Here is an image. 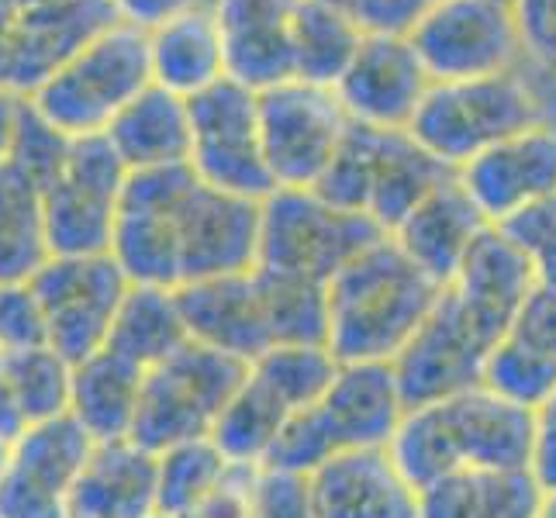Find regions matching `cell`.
<instances>
[{
	"instance_id": "18",
	"label": "cell",
	"mask_w": 556,
	"mask_h": 518,
	"mask_svg": "<svg viewBox=\"0 0 556 518\" xmlns=\"http://www.w3.org/2000/svg\"><path fill=\"white\" fill-rule=\"evenodd\" d=\"M488 225L505 222L519 207L556 194V128L532 125L526 131L488 146L456 169Z\"/></svg>"
},
{
	"instance_id": "11",
	"label": "cell",
	"mask_w": 556,
	"mask_h": 518,
	"mask_svg": "<svg viewBox=\"0 0 556 518\" xmlns=\"http://www.w3.org/2000/svg\"><path fill=\"white\" fill-rule=\"evenodd\" d=\"M405 38L429 84L494 76L522 63L515 14L494 0H429Z\"/></svg>"
},
{
	"instance_id": "40",
	"label": "cell",
	"mask_w": 556,
	"mask_h": 518,
	"mask_svg": "<svg viewBox=\"0 0 556 518\" xmlns=\"http://www.w3.org/2000/svg\"><path fill=\"white\" fill-rule=\"evenodd\" d=\"M494 228L526 256L535 287L556 291V194L519 207Z\"/></svg>"
},
{
	"instance_id": "35",
	"label": "cell",
	"mask_w": 556,
	"mask_h": 518,
	"mask_svg": "<svg viewBox=\"0 0 556 518\" xmlns=\"http://www.w3.org/2000/svg\"><path fill=\"white\" fill-rule=\"evenodd\" d=\"M49 260L42 232V201L38 187L0 160V287L28 283V277Z\"/></svg>"
},
{
	"instance_id": "1",
	"label": "cell",
	"mask_w": 556,
	"mask_h": 518,
	"mask_svg": "<svg viewBox=\"0 0 556 518\" xmlns=\"http://www.w3.org/2000/svg\"><path fill=\"white\" fill-rule=\"evenodd\" d=\"M443 283L380 236L325 283V350L339 363H391L426 315Z\"/></svg>"
},
{
	"instance_id": "37",
	"label": "cell",
	"mask_w": 556,
	"mask_h": 518,
	"mask_svg": "<svg viewBox=\"0 0 556 518\" xmlns=\"http://www.w3.org/2000/svg\"><path fill=\"white\" fill-rule=\"evenodd\" d=\"M287 408H312L332 383L339 359L325 345H270L253 363H245Z\"/></svg>"
},
{
	"instance_id": "54",
	"label": "cell",
	"mask_w": 556,
	"mask_h": 518,
	"mask_svg": "<svg viewBox=\"0 0 556 518\" xmlns=\"http://www.w3.org/2000/svg\"><path fill=\"white\" fill-rule=\"evenodd\" d=\"M149 518H169V515H163V511H152Z\"/></svg>"
},
{
	"instance_id": "23",
	"label": "cell",
	"mask_w": 556,
	"mask_h": 518,
	"mask_svg": "<svg viewBox=\"0 0 556 518\" xmlns=\"http://www.w3.org/2000/svg\"><path fill=\"white\" fill-rule=\"evenodd\" d=\"M174 294L190 342L207 345V350L225 353L239 363H253L260 353L270 350L253 270L184 283Z\"/></svg>"
},
{
	"instance_id": "38",
	"label": "cell",
	"mask_w": 556,
	"mask_h": 518,
	"mask_svg": "<svg viewBox=\"0 0 556 518\" xmlns=\"http://www.w3.org/2000/svg\"><path fill=\"white\" fill-rule=\"evenodd\" d=\"M481 388L505 397L508 405L535 412L556 391V359L532 350L522 339L505 336L488 353Z\"/></svg>"
},
{
	"instance_id": "21",
	"label": "cell",
	"mask_w": 556,
	"mask_h": 518,
	"mask_svg": "<svg viewBox=\"0 0 556 518\" xmlns=\"http://www.w3.org/2000/svg\"><path fill=\"white\" fill-rule=\"evenodd\" d=\"M532 270L526 256L515 249L494 225H488L467 249L464 263L456 266L446 291L459 304V312L470 318V325L491 345H497L515 315L522 312L526 298L532 294Z\"/></svg>"
},
{
	"instance_id": "46",
	"label": "cell",
	"mask_w": 556,
	"mask_h": 518,
	"mask_svg": "<svg viewBox=\"0 0 556 518\" xmlns=\"http://www.w3.org/2000/svg\"><path fill=\"white\" fill-rule=\"evenodd\" d=\"M253 473H256V467L232 464L215 488H211L207 494H201L194 505H187L180 515H169V518H249Z\"/></svg>"
},
{
	"instance_id": "28",
	"label": "cell",
	"mask_w": 556,
	"mask_h": 518,
	"mask_svg": "<svg viewBox=\"0 0 556 518\" xmlns=\"http://www.w3.org/2000/svg\"><path fill=\"white\" fill-rule=\"evenodd\" d=\"M149 46V76L152 84L177 93V98H194L225 76L222 38L215 28L211 8L201 4L184 11L169 22L146 31Z\"/></svg>"
},
{
	"instance_id": "43",
	"label": "cell",
	"mask_w": 556,
	"mask_h": 518,
	"mask_svg": "<svg viewBox=\"0 0 556 518\" xmlns=\"http://www.w3.org/2000/svg\"><path fill=\"white\" fill-rule=\"evenodd\" d=\"M31 345H46V329L28 283L0 287V353L31 350Z\"/></svg>"
},
{
	"instance_id": "15",
	"label": "cell",
	"mask_w": 556,
	"mask_h": 518,
	"mask_svg": "<svg viewBox=\"0 0 556 518\" xmlns=\"http://www.w3.org/2000/svg\"><path fill=\"white\" fill-rule=\"evenodd\" d=\"M494 345L473 329L470 318L443 287L435 308L418 325L415 336L401 345L388 363L405 408L429 405V401L470 391L481 383L488 353Z\"/></svg>"
},
{
	"instance_id": "39",
	"label": "cell",
	"mask_w": 556,
	"mask_h": 518,
	"mask_svg": "<svg viewBox=\"0 0 556 518\" xmlns=\"http://www.w3.org/2000/svg\"><path fill=\"white\" fill-rule=\"evenodd\" d=\"M232 459H225L211 439H194L174 450L156 453V497L163 515H180L187 505H194L201 494L215 488Z\"/></svg>"
},
{
	"instance_id": "45",
	"label": "cell",
	"mask_w": 556,
	"mask_h": 518,
	"mask_svg": "<svg viewBox=\"0 0 556 518\" xmlns=\"http://www.w3.org/2000/svg\"><path fill=\"white\" fill-rule=\"evenodd\" d=\"M511 14L522 38V63L556 73V0H515Z\"/></svg>"
},
{
	"instance_id": "24",
	"label": "cell",
	"mask_w": 556,
	"mask_h": 518,
	"mask_svg": "<svg viewBox=\"0 0 556 518\" xmlns=\"http://www.w3.org/2000/svg\"><path fill=\"white\" fill-rule=\"evenodd\" d=\"M160 511L156 453L136 439L93 443L70 491V518H149Z\"/></svg>"
},
{
	"instance_id": "42",
	"label": "cell",
	"mask_w": 556,
	"mask_h": 518,
	"mask_svg": "<svg viewBox=\"0 0 556 518\" xmlns=\"http://www.w3.org/2000/svg\"><path fill=\"white\" fill-rule=\"evenodd\" d=\"M249 518H315L308 477L274 470V467H256Z\"/></svg>"
},
{
	"instance_id": "20",
	"label": "cell",
	"mask_w": 556,
	"mask_h": 518,
	"mask_svg": "<svg viewBox=\"0 0 556 518\" xmlns=\"http://www.w3.org/2000/svg\"><path fill=\"white\" fill-rule=\"evenodd\" d=\"M315 518H418V491L388 446L346 450L308 473Z\"/></svg>"
},
{
	"instance_id": "34",
	"label": "cell",
	"mask_w": 556,
	"mask_h": 518,
	"mask_svg": "<svg viewBox=\"0 0 556 518\" xmlns=\"http://www.w3.org/2000/svg\"><path fill=\"white\" fill-rule=\"evenodd\" d=\"M253 287L270 345H325V283L253 266Z\"/></svg>"
},
{
	"instance_id": "49",
	"label": "cell",
	"mask_w": 556,
	"mask_h": 518,
	"mask_svg": "<svg viewBox=\"0 0 556 518\" xmlns=\"http://www.w3.org/2000/svg\"><path fill=\"white\" fill-rule=\"evenodd\" d=\"M108 4L122 25H131L139 31H152L156 25L169 22V17L207 4V0H108Z\"/></svg>"
},
{
	"instance_id": "51",
	"label": "cell",
	"mask_w": 556,
	"mask_h": 518,
	"mask_svg": "<svg viewBox=\"0 0 556 518\" xmlns=\"http://www.w3.org/2000/svg\"><path fill=\"white\" fill-rule=\"evenodd\" d=\"M535 518H556V488L543 491V502H540V511H535Z\"/></svg>"
},
{
	"instance_id": "31",
	"label": "cell",
	"mask_w": 556,
	"mask_h": 518,
	"mask_svg": "<svg viewBox=\"0 0 556 518\" xmlns=\"http://www.w3.org/2000/svg\"><path fill=\"white\" fill-rule=\"evenodd\" d=\"M187 342V329L169 287L131 283L114 312L104 350L128 359L131 367L149 370Z\"/></svg>"
},
{
	"instance_id": "30",
	"label": "cell",
	"mask_w": 556,
	"mask_h": 518,
	"mask_svg": "<svg viewBox=\"0 0 556 518\" xmlns=\"http://www.w3.org/2000/svg\"><path fill=\"white\" fill-rule=\"evenodd\" d=\"M142 370L111 350H98L70 367V405L66 415L93 443L125 439L139 405Z\"/></svg>"
},
{
	"instance_id": "8",
	"label": "cell",
	"mask_w": 556,
	"mask_h": 518,
	"mask_svg": "<svg viewBox=\"0 0 556 518\" xmlns=\"http://www.w3.org/2000/svg\"><path fill=\"white\" fill-rule=\"evenodd\" d=\"M190 118V173L225 194L263 201L274 190V177L263 160L256 90L222 76L218 84L187 98Z\"/></svg>"
},
{
	"instance_id": "27",
	"label": "cell",
	"mask_w": 556,
	"mask_h": 518,
	"mask_svg": "<svg viewBox=\"0 0 556 518\" xmlns=\"http://www.w3.org/2000/svg\"><path fill=\"white\" fill-rule=\"evenodd\" d=\"M104 139L128 173L180 166L190 152L187 101L160 84L142 87L104 128Z\"/></svg>"
},
{
	"instance_id": "32",
	"label": "cell",
	"mask_w": 556,
	"mask_h": 518,
	"mask_svg": "<svg viewBox=\"0 0 556 518\" xmlns=\"http://www.w3.org/2000/svg\"><path fill=\"white\" fill-rule=\"evenodd\" d=\"M363 42V31L346 14L321 4L298 0L291 17V73L301 84L336 87Z\"/></svg>"
},
{
	"instance_id": "5",
	"label": "cell",
	"mask_w": 556,
	"mask_h": 518,
	"mask_svg": "<svg viewBox=\"0 0 556 518\" xmlns=\"http://www.w3.org/2000/svg\"><path fill=\"white\" fill-rule=\"evenodd\" d=\"M532 125H540V111L522 73L508 70L473 80L429 84L405 131L429 156L459 169L477 152Z\"/></svg>"
},
{
	"instance_id": "22",
	"label": "cell",
	"mask_w": 556,
	"mask_h": 518,
	"mask_svg": "<svg viewBox=\"0 0 556 518\" xmlns=\"http://www.w3.org/2000/svg\"><path fill=\"white\" fill-rule=\"evenodd\" d=\"M294 4L298 0H207L228 80L256 93L291 80Z\"/></svg>"
},
{
	"instance_id": "17",
	"label": "cell",
	"mask_w": 556,
	"mask_h": 518,
	"mask_svg": "<svg viewBox=\"0 0 556 518\" xmlns=\"http://www.w3.org/2000/svg\"><path fill=\"white\" fill-rule=\"evenodd\" d=\"M325 456L388 446L405 415V401L388 363H339L332 383L304 408Z\"/></svg>"
},
{
	"instance_id": "6",
	"label": "cell",
	"mask_w": 556,
	"mask_h": 518,
	"mask_svg": "<svg viewBox=\"0 0 556 518\" xmlns=\"http://www.w3.org/2000/svg\"><path fill=\"white\" fill-rule=\"evenodd\" d=\"M242 374L245 363L187 339L156 367L142 370L128 439H136L149 453L207 439Z\"/></svg>"
},
{
	"instance_id": "16",
	"label": "cell",
	"mask_w": 556,
	"mask_h": 518,
	"mask_svg": "<svg viewBox=\"0 0 556 518\" xmlns=\"http://www.w3.org/2000/svg\"><path fill=\"white\" fill-rule=\"evenodd\" d=\"M260 201L207 187L194 177L177 215V287L256 266Z\"/></svg>"
},
{
	"instance_id": "9",
	"label": "cell",
	"mask_w": 556,
	"mask_h": 518,
	"mask_svg": "<svg viewBox=\"0 0 556 518\" xmlns=\"http://www.w3.org/2000/svg\"><path fill=\"white\" fill-rule=\"evenodd\" d=\"M128 169L104 136L73 139L63 166L38 190L49 256H101Z\"/></svg>"
},
{
	"instance_id": "41",
	"label": "cell",
	"mask_w": 556,
	"mask_h": 518,
	"mask_svg": "<svg viewBox=\"0 0 556 518\" xmlns=\"http://www.w3.org/2000/svg\"><path fill=\"white\" fill-rule=\"evenodd\" d=\"M70 142L73 139H66L63 131H55L28 101H22L17 125H14V139H11V149H8L4 160L14 169H22L25 177L42 190L55 177V169L63 166Z\"/></svg>"
},
{
	"instance_id": "13",
	"label": "cell",
	"mask_w": 556,
	"mask_h": 518,
	"mask_svg": "<svg viewBox=\"0 0 556 518\" xmlns=\"http://www.w3.org/2000/svg\"><path fill=\"white\" fill-rule=\"evenodd\" d=\"M260 142L274 187H315L350 128L336 90L283 80L256 93Z\"/></svg>"
},
{
	"instance_id": "48",
	"label": "cell",
	"mask_w": 556,
	"mask_h": 518,
	"mask_svg": "<svg viewBox=\"0 0 556 518\" xmlns=\"http://www.w3.org/2000/svg\"><path fill=\"white\" fill-rule=\"evenodd\" d=\"M529 473L543 491L556 488V391L532 412V450Z\"/></svg>"
},
{
	"instance_id": "14",
	"label": "cell",
	"mask_w": 556,
	"mask_h": 518,
	"mask_svg": "<svg viewBox=\"0 0 556 518\" xmlns=\"http://www.w3.org/2000/svg\"><path fill=\"white\" fill-rule=\"evenodd\" d=\"M194 173L187 163L136 169L122 184L108 256L128 283L177 291V215Z\"/></svg>"
},
{
	"instance_id": "47",
	"label": "cell",
	"mask_w": 556,
	"mask_h": 518,
	"mask_svg": "<svg viewBox=\"0 0 556 518\" xmlns=\"http://www.w3.org/2000/svg\"><path fill=\"white\" fill-rule=\"evenodd\" d=\"M508 336L522 339L532 345V350H540L556 359V291L532 287V294L526 298L522 312L515 315Z\"/></svg>"
},
{
	"instance_id": "29",
	"label": "cell",
	"mask_w": 556,
	"mask_h": 518,
	"mask_svg": "<svg viewBox=\"0 0 556 518\" xmlns=\"http://www.w3.org/2000/svg\"><path fill=\"white\" fill-rule=\"evenodd\" d=\"M543 488L522 470H459L418 491V518H535Z\"/></svg>"
},
{
	"instance_id": "3",
	"label": "cell",
	"mask_w": 556,
	"mask_h": 518,
	"mask_svg": "<svg viewBox=\"0 0 556 518\" xmlns=\"http://www.w3.org/2000/svg\"><path fill=\"white\" fill-rule=\"evenodd\" d=\"M450 177H456V169L429 156L405 128L350 122L336 156L312 190L342 211L367 215L383 236H391L408 211Z\"/></svg>"
},
{
	"instance_id": "44",
	"label": "cell",
	"mask_w": 556,
	"mask_h": 518,
	"mask_svg": "<svg viewBox=\"0 0 556 518\" xmlns=\"http://www.w3.org/2000/svg\"><path fill=\"white\" fill-rule=\"evenodd\" d=\"M346 14L363 35H408L429 0H321Z\"/></svg>"
},
{
	"instance_id": "2",
	"label": "cell",
	"mask_w": 556,
	"mask_h": 518,
	"mask_svg": "<svg viewBox=\"0 0 556 518\" xmlns=\"http://www.w3.org/2000/svg\"><path fill=\"white\" fill-rule=\"evenodd\" d=\"M529 450L532 412L508 405L481 383L405 408L388 443L397 470L415 491L459 470H522L529 467Z\"/></svg>"
},
{
	"instance_id": "7",
	"label": "cell",
	"mask_w": 556,
	"mask_h": 518,
	"mask_svg": "<svg viewBox=\"0 0 556 518\" xmlns=\"http://www.w3.org/2000/svg\"><path fill=\"white\" fill-rule=\"evenodd\" d=\"M380 236L367 215L329 204L312 187H274L260 201L256 266L329 283Z\"/></svg>"
},
{
	"instance_id": "10",
	"label": "cell",
	"mask_w": 556,
	"mask_h": 518,
	"mask_svg": "<svg viewBox=\"0 0 556 518\" xmlns=\"http://www.w3.org/2000/svg\"><path fill=\"white\" fill-rule=\"evenodd\" d=\"M128 277L108 253L101 256H49L28 277L38 304L46 345L70 367L104 350L114 312L128 294Z\"/></svg>"
},
{
	"instance_id": "26",
	"label": "cell",
	"mask_w": 556,
	"mask_h": 518,
	"mask_svg": "<svg viewBox=\"0 0 556 518\" xmlns=\"http://www.w3.org/2000/svg\"><path fill=\"white\" fill-rule=\"evenodd\" d=\"M93 439L70 415L31 421L8 443V467L0 481L17 491L70 508V491L80 477Z\"/></svg>"
},
{
	"instance_id": "50",
	"label": "cell",
	"mask_w": 556,
	"mask_h": 518,
	"mask_svg": "<svg viewBox=\"0 0 556 518\" xmlns=\"http://www.w3.org/2000/svg\"><path fill=\"white\" fill-rule=\"evenodd\" d=\"M17 432H22V421H17V415L11 408V397H8V388H4V374H0V435L14 439Z\"/></svg>"
},
{
	"instance_id": "33",
	"label": "cell",
	"mask_w": 556,
	"mask_h": 518,
	"mask_svg": "<svg viewBox=\"0 0 556 518\" xmlns=\"http://www.w3.org/2000/svg\"><path fill=\"white\" fill-rule=\"evenodd\" d=\"M287 418H291V408L245 367L239 388L228 397V405L222 408L207 439L222 450L225 459H232V464L260 467Z\"/></svg>"
},
{
	"instance_id": "36",
	"label": "cell",
	"mask_w": 556,
	"mask_h": 518,
	"mask_svg": "<svg viewBox=\"0 0 556 518\" xmlns=\"http://www.w3.org/2000/svg\"><path fill=\"white\" fill-rule=\"evenodd\" d=\"M0 374H4V388L22 429L31 421L66 415L70 363L60 353H52L49 345L0 353Z\"/></svg>"
},
{
	"instance_id": "12",
	"label": "cell",
	"mask_w": 556,
	"mask_h": 518,
	"mask_svg": "<svg viewBox=\"0 0 556 518\" xmlns=\"http://www.w3.org/2000/svg\"><path fill=\"white\" fill-rule=\"evenodd\" d=\"M118 25L108 0H0V90L31 98L93 35Z\"/></svg>"
},
{
	"instance_id": "4",
	"label": "cell",
	"mask_w": 556,
	"mask_h": 518,
	"mask_svg": "<svg viewBox=\"0 0 556 518\" xmlns=\"http://www.w3.org/2000/svg\"><path fill=\"white\" fill-rule=\"evenodd\" d=\"M149 84L146 31L118 22L55 66L25 101L66 139H87L104 136L114 114Z\"/></svg>"
},
{
	"instance_id": "52",
	"label": "cell",
	"mask_w": 556,
	"mask_h": 518,
	"mask_svg": "<svg viewBox=\"0 0 556 518\" xmlns=\"http://www.w3.org/2000/svg\"><path fill=\"white\" fill-rule=\"evenodd\" d=\"M8 443H11V439L0 435V473H4V467H8Z\"/></svg>"
},
{
	"instance_id": "19",
	"label": "cell",
	"mask_w": 556,
	"mask_h": 518,
	"mask_svg": "<svg viewBox=\"0 0 556 518\" xmlns=\"http://www.w3.org/2000/svg\"><path fill=\"white\" fill-rule=\"evenodd\" d=\"M346 118L367 128H408L429 76L405 35H363L346 73L332 87Z\"/></svg>"
},
{
	"instance_id": "53",
	"label": "cell",
	"mask_w": 556,
	"mask_h": 518,
	"mask_svg": "<svg viewBox=\"0 0 556 518\" xmlns=\"http://www.w3.org/2000/svg\"><path fill=\"white\" fill-rule=\"evenodd\" d=\"M494 4H502V8H515V0H494Z\"/></svg>"
},
{
	"instance_id": "25",
	"label": "cell",
	"mask_w": 556,
	"mask_h": 518,
	"mask_svg": "<svg viewBox=\"0 0 556 518\" xmlns=\"http://www.w3.org/2000/svg\"><path fill=\"white\" fill-rule=\"evenodd\" d=\"M488 228L484 215L467 198V190L450 177L439 184L426 201H418L408 218L401 222L391 239L401 245L418 270H426L435 283H450L456 266L464 263L470 242Z\"/></svg>"
}]
</instances>
